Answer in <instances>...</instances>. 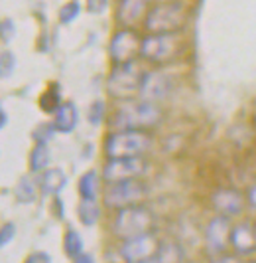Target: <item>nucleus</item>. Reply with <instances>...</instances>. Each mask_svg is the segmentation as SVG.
Instances as JSON below:
<instances>
[{
    "label": "nucleus",
    "mask_w": 256,
    "mask_h": 263,
    "mask_svg": "<svg viewBox=\"0 0 256 263\" xmlns=\"http://www.w3.org/2000/svg\"><path fill=\"white\" fill-rule=\"evenodd\" d=\"M254 263H256V261H254Z\"/></svg>",
    "instance_id": "nucleus-39"
},
{
    "label": "nucleus",
    "mask_w": 256,
    "mask_h": 263,
    "mask_svg": "<svg viewBox=\"0 0 256 263\" xmlns=\"http://www.w3.org/2000/svg\"><path fill=\"white\" fill-rule=\"evenodd\" d=\"M138 263H162V261L158 259V255H154V257H150V259H144V261H138Z\"/></svg>",
    "instance_id": "nucleus-38"
},
{
    "label": "nucleus",
    "mask_w": 256,
    "mask_h": 263,
    "mask_svg": "<svg viewBox=\"0 0 256 263\" xmlns=\"http://www.w3.org/2000/svg\"><path fill=\"white\" fill-rule=\"evenodd\" d=\"M156 255L162 263H183V259H185L183 248L176 241H162Z\"/></svg>",
    "instance_id": "nucleus-23"
},
{
    "label": "nucleus",
    "mask_w": 256,
    "mask_h": 263,
    "mask_svg": "<svg viewBox=\"0 0 256 263\" xmlns=\"http://www.w3.org/2000/svg\"><path fill=\"white\" fill-rule=\"evenodd\" d=\"M77 218L85 228H93L101 220V206L97 200H81L77 206Z\"/></svg>",
    "instance_id": "nucleus-22"
},
{
    "label": "nucleus",
    "mask_w": 256,
    "mask_h": 263,
    "mask_svg": "<svg viewBox=\"0 0 256 263\" xmlns=\"http://www.w3.org/2000/svg\"><path fill=\"white\" fill-rule=\"evenodd\" d=\"M55 133L57 131H55L53 123H39V125H36V129L32 131V139L38 145H48L51 139H53Z\"/></svg>",
    "instance_id": "nucleus-27"
},
{
    "label": "nucleus",
    "mask_w": 256,
    "mask_h": 263,
    "mask_svg": "<svg viewBox=\"0 0 256 263\" xmlns=\"http://www.w3.org/2000/svg\"><path fill=\"white\" fill-rule=\"evenodd\" d=\"M101 174L97 171H87L81 174L77 182V192L81 200H97L101 194Z\"/></svg>",
    "instance_id": "nucleus-19"
},
{
    "label": "nucleus",
    "mask_w": 256,
    "mask_h": 263,
    "mask_svg": "<svg viewBox=\"0 0 256 263\" xmlns=\"http://www.w3.org/2000/svg\"><path fill=\"white\" fill-rule=\"evenodd\" d=\"M104 119H106V103L102 99H95L87 107V121H89L93 127H101Z\"/></svg>",
    "instance_id": "nucleus-26"
},
{
    "label": "nucleus",
    "mask_w": 256,
    "mask_h": 263,
    "mask_svg": "<svg viewBox=\"0 0 256 263\" xmlns=\"http://www.w3.org/2000/svg\"><path fill=\"white\" fill-rule=\"evenodd\" d=\"M230 250L237 255H252L256 253V224L250 220L237 222L230 234Z\"/></svg>",
    "instance_id": "nucleus-15"
},
{
    "label": "nucleus",
    "mask_w": 256,
    "mask_h": 263,
    "mask_svg": "<svg viewBox=\"0 0 256 263\" xmlns=\"http://www.w3.org/2000/svg\"><path fill=\"white\" fill-rule=\"evenodd\" d=\"M50 212H51V216H53L55 220H63V218H65V206H63V200H61V198H59V196H53V198H51Z\"/></svg>",
    "instance_id": "nucleus-32"
},
{
    "label": "nucleus",
    "mask_w": 256,
    "mask_h": 263,
    "mask_svg": "<svg viewBox=\"0 0 256 263\" xmlns=\"http://www.w3.org/2000/svg\"><path fill=\"white\" fill-rule=\"evenodd\" d=\"M211 208L215 214H223L227 218H239L246 210V196L243 190L234 188V186H219L211 192L209 196Z\"/></svg>",
    "instance_id": "nucleus-11"
},
{
    "label": "nucleus",
    "mask_w": 256,
    "mask_h": 263,
    "mask_svg": "<svg viewBox=\"0 0 256 263\" xmlns=\"http://www.w3.org/2000/svg\"><path fill=\"white\" fill-rule=\"evenodd\" d=\"M63 251L65 255L69 257V259H75L77 255H81L83 251H85V246H83V237L81 234L73 230V228H69L67 232H65L63 236Z\"/></svg>",
    "instance_id": "nucleus-24"
},
{
    "label": "nucleus",
    "mask_w": 256,
    "mask_h": 263,
    "mask_svg": "<svg viewBox=\"0 0 256 263\" xmlns=\"http://www.w3.org/2000/svg\"><path fill=\"white\" fill-rule=\"evenodd\" d=\"M160 243L162 241L150 232V234H142V236L124 239L118 253H120V259L124 263H138L154 257L158 248H160Z\"/></svg>",
    "instance_id": "nucleus-13"
},
{
    "label": "nucleus",
    "mask_w": 256,
    "mask_h": 263,
    "mask_svg": "<svg viewBox=\"0 0 256 263\" xmlns=\"http://www.w3.org/2000/svg\"><path fill=\"white\" fill-rule=\"evenodd\" d=\"M189 22V6L183 0H156L144 18L146 34L183 32Z\"/></svg>",
    "instance_id": "nucleus-2"
},
{
    "label": "nucleus",
    "mask_w": 256,
    "mask_h": 263,
    "mask_svg": "<svg viewBox=\"0 0 256 263\" xmlns=\"http://www.w3.org/2000/svg\"><path fill=\"white\" fill-rule=\"evenodd\" d=\"M16 237V224L14 222H6L0 226V250L6 248L8 243H12V239Z\"/></svg>",
    "instance_id": "nucleus-30"
},
{
    "label": "nucleus",
    "mask_w": 256,
    "mask_h": 263,
    "mask_svg": "<svg viewBox=\"0 0 256 263\" xmlns=\"http://www.w3.org/2000/svg\"><path fill=\"white\" fill-rule=\"evenodd\" d=\"M142 36L136 28H120L111 36L109 42V55L113 64H126L140 58Z\"/></svg>",
    "instance_id": "nucleus-8"
},
{
    "label": "nucleus",
    "mask_w": 256,
    "mask_h": 263,
    "mask_svg": "<svg viewBox=\"0 0 256 263\" xmlns=\"http://www.w3.org/2000/svg\"><path fill=\"white\" fill-rule=\"evenodd\" d=\"M232 218H227L223 214H215L207 226H205V250L209 255L217 257L230 250V234H232Z\"/></svg>",
    "instance_id": "nucleus-9"
},
{
    "label": "nucleus",
    "mask_w": 256,
    "mask_h": 263,
    "mask_svg": "<svg viewBox=\"0 0 256 263\" xmlns=\"http://www.w3.org/2000/svg\"><path fill=\"white\" fill-rule=\"evenodd\" d=\"M154 226H156V218L152 210L144 204H134L122 210H116V216L113 220V234L120 241H124L142 234H150Z\"/></svg>",
    "instance_id": "nucleus-6"
},
{
    "label": "nucleus",
    "mask_w": 256,
    "mask_h": 263,
    "mask_svg": "<svg viewBox=\"0 0 256 263\" xmlns=\"http://www.w3.org/2000/svg\"><path fill=\"white\" fill-rule=\"evenodd\" d=\"M16 38V24H14L12 18H4L0 22V40L4 44H10Z\"/></svg>",
    "instance_id": "nucleus-29"
},
{
    "label": "nucleus",
    "mask_w": 256,
    "mask_h": 263,
    "mask_svg": "<svg viewBox=\"0 0 256 263\" xmlns=\"http://www.w3.org/2000/svg\"><path fill=\"white\" fill-rule=\"evenodd\" d=\"M51 162V153L48 145H36L32 146L30 151V157H28V168L32 174H39V172L48 171Z\"/></svg>",
    "instance_id": "nucleus-20"
},
{
    "label": "nucleus",
    "mask_w": 256,
    "mask_h": 263,
    "mask_svg": "<svg viewBox=\"0 0 256 263\" xmlns=\"http://www.w3.org/2000/svg\"><path fill=\"white\" fill-rule=\"evenodd\" d=\"M148 184L142 178H130V180H118L109 182L102 190V206L109 210H122L134 204H144L148 198Z\"/></svg>",
    "instance_id": "nucleus-7"
},
{
    "label": "nucleus",
    "mask_w": 256,
    "mask_h": 263,
    "mask_svg": "<svg viewBox=\"0 0 256 263\" xmlns=\"http://www.w3.org/2000/svg\"><path fill=\"white\" fill-rule=\"evenodd\" d=\"M38 182H39V192L44 196H59L61 190L67 186V174H65L63 168H48V171L39 172L38 174Z\"/></svg>",
    "instance_id": "nucleus-16"
},
{
    "label": "nucleus",
    "mask_w": 256,
    "mask_h": 263,
    "mask_svg": "<svg viewBox=\"0 0 256 263\" xmlns=\"http://www.w3.org/2000/svg\"><path fill=\"white\" fill-rule=\"evenodd\" d=\"M164 121V111L158 103L146 101V99H128L120 101V105L115 109L113 117L109 119V125L113 131L118 129H146L150 131Z\"/></svg>",
    "instance_id": "nucleus-1"
},
{
    "label": "nucleus",
    "mask_w": 256,
    "mask_h": 263,
    "mask_svg": "<svg viewBox=\"0 0 256 263\" xmlns=\"http://www.w3.org/2000/svg\"><path fill=\"white\" fill-rule=\"evenodd\" d=\"M24 263H51V255L48 251H32Z\"/></svg>",
    "instance_id": "nucleus-33"
},
{
    "label": "nucleus",
    "mask_w": 256,
    "mask_h": 263,
    "mask_svg": "<svg viewBox=\"0 0 256 263\" xmlns=\"http://www.w3.org/2000/svg\"><path fill=\"white\" fill-rule=\"evenodd\" d=\"M185 48L183 32L174 34H144L140 44V58L150 66L162 67L178 60Z\"/></svg>",
    "instance_id": "nucleus-4"
},
{
    "label": "nucleus",
    "mask_w": 256,
    "mask_h": 263,
    "mask_svg": "<svg viewBox=\"0 0 256 263\" xmlns=\"http://www.w3.org/2000/svg\"><path fill=\"white\" fill-rule=\"evenodd\" d=\"M144 73L146 69L136 60L126 64H115L106 78V93L116 101L136 99L140 95Z\"/></svg>",
    "instance_id": "nucleus-5"
},
{
    "label": "nucleus",
    "mask_w": 256,
    "mask_h": 263,
    "mask_svg": "<svg viewBox=\"0 0 256 263\" xmlns=\"http://www.w3.org/2000/svg\"><path fill=\"white\" fill-rule=\"evenodd\" d=\"M148 171V160L144 157L130 158H106L102 166V180L118 182V180H130V178H142Z\"/></svg>",
    "instance_id": "nucleus-10"
},
{
    "label": "nucleus",
    "mask_w": 256,
    "mask_h": 263,
    "mask_svg": "<svg viewBox=\"0 0 256 263\" xmlns=\"http://www.w3.org/2000/svg\"><path fill=\"white\" fill-rule=\"evenodd\" d=\"M63 103V97H61V87L57 83H51L46 91L39 95L38 105L39 109L46 113V115H53Z\"/></svg>",
    "instance_id": "nucleus-21"
},
{
    "label": "nucleus",
    "mask_w": 256,
    "mask_h": 263,
    "mask_svg": "<svg viewBox=\"0 0 256 263\" xmlns=\"http://www.w3.org/2000/svg\"><path fill=\"white\" fill-rule=\"evenodd\" d=\"M53 127L55 131L61 133V135H69L77 129L79 125V109L73 101H63L61 107L53 113Z\"/></svg>",
    "instance_id": "nucleus-17"
},
{
    "label": "nucleus",
    "mask_w": 256,
    "mask_h": 263,
    "mask_svg": "<svg viewBox=\"0 0 256 263\" xmlns=\"http://www.w3.org/2000/svg\"><path fill=\"white\" fill-rule=\"evenodd\" d=\"M209 263H243L239 259V255L234 253V255H230V253H223V255H217V257H213Z\"/></svg>",
    "instance_id": "nucleus-35"
},
{
    "label": "nucleus",
    "mask_w": 256,
    "mask_h": 263,
    "mask_svg": "<svg viewBox=\"0 0 256 263\" xmlns=\"http://www.w3.org/2000/svg\"><path fill=\"white\" fill-rule=\"evenodd\" d=\"M152 6V0H118L116 22L122 28H136L144 24V18Z\"/></svg>",
    "instance_id": "nucleus-14"
},
{
    "label": "nucleus",
    "mask_w": 256,
    "mask_h": 263,
    "mask_svg": "<svg viewBox=\"0 0 256 263\" xmlns=\"http://www.w3.org/2000/svg\"><path fill=\"white\" fill-rule=\"evenodd\" d=\"M73 263H97V261H95V257H93L91 253H85V251H83L81 255H77L75 259H73Z\"/></svg>",
    "instance_id": "nucleus-36"
},
{
    "label": "nucleus",
    "mask_w": 256,
    "mask_h": 263,
    "mask_svg": "<svg viewBox=\"0 0 256 263\" xmlns=\"http://www.w3.org/2000/svg\"><path fill=\"white\" fill-rule=\"evenodd\" d=\"M154 146V135L146 129H118L106 135L104 139V157L106 158H130L146 157Z\"/></svg>",
    "instance_id": "nucleus-3"
},
{
    "label": "nucleus",
    "mask_w": 256,
    "mask_h": 263,
    "mask_svg": "<svg viewBox=\"0 0 256 263\" xmlns=\"http://www.w3.org/2000/svg\"><path fill=\"white\" fill-rule=\"evenodd\" d=\"M81 10H83V6H81L79 0H69V2H65L63 6L57 10V20H59V24H63V26L73 24L77 18L81 16Z\"/></svg>",
    "instance_id": "nucleus-25"
},
{
    "label": "nucleus",
    "mask_w": 256,
    "mask_h": 263,
    "mask_svg": "<svg viewBox=\"0 0 256 263\" xmlns=\"http://www.w3.org/2000/svg\"><path fill=\"white\" fill-rule=\"evenodd\" d=\"M38 194H39V182L34 174H24V176L16 182V186H14V196H16L18 202H22V204H32V202H36V200H38Z\"/></svg>",
    "instance_id": "nucleus-18"
},
{
    "label": "nucleus",
    "mask_w": 256,
    "mask_h": 263,
    "mask_svg": "<svg viewBox=\"0 0 256 263\" xmlns=\"http://www.w3.org/2000/svg\"><path fill=\"white\" fill-rule=\"evenodd\" d=\"M6 123H8V115H6V111H4L2 105H0V131L6 127Z\"/></svg>",
    "instance_id": "nucleus-37"
},
{
    "label": "nucleus",
    "mask_w": 256,
    "mask_h": 263,
    "mask_svg": "<svg viewBox=\"0 0 256 263\" xmlns=\"http://www.w3.org/2000/svg\"><path fill=\"white\" fill-rule=\"evenodd\" d=\"M109 8V0H85V10L93 16L104 14Z\"/></svg>",
    "instance_id": "nucleus-31"
},
{
    "label": "nucleus",
    "mask_w": 256,
    "mask_h": 263,
    "mask_svg": "<svg viewBox=\"0 0 256 263\" xmlns=\"http://www.w3.org/2000/svg\"><path fill=\"white\" fill-rule=\"evenodd\" d=\"M174 91V79L169 73H166L164 69L156 67V69H146L144 79H142L140 87V99L152 101V103H160L167 99Z\"/></svg>",
    "instance_id": "nucleus-12"
},
{
    "label": "nucleus",
    "mask_w": 256,
    "mask_h": 263,
    "mask_svg": "<svg viewBox=\"0 0 256 263\" xmlns=\"http://www.w3.org/2000/svg\"><path fill=\"white\" fill-rule=\"evenodd\" d=\"M244 196H246V208L256 212V182H252V184L246 188Z\"/></svg>",
    "instance_id": "nucleus-34"
},
{
    "label": "nucleus",
    "mask_w": 256,
    "mask_h": 263,
    "mask_svg": "<svg viewBox=\"0 0 256 263\" xmlns=\"http://www.w3.org/2000/svg\"><path fill=\"white\" fill-rule=\"evenodd\" d=\"M14 69H16V55L10 50H4L0 53V78L12 76Z\"/></svg>",
    "instance_id": "nucleus-28"
}]
</instances>
